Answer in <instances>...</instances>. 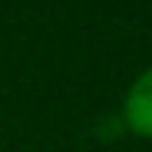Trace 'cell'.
I'll list each match as a JSON object with an SVG mask.
<instances>
[{"mask_svg": "<svg viewBox=\"0 0 152 152\" xmlns=\"http://www.w3.org/2000/svg\"><path fill=\"white\" fill-rule=\"evenodd\" d=\"M122 113H126V122H129L132 132L152 139V66L129 86V96H126V109Z\"/></svg>", "mask_w": 152, "mask_h": 152, "instance_id": "obj_1", "label": "cell"}]
</instances>
